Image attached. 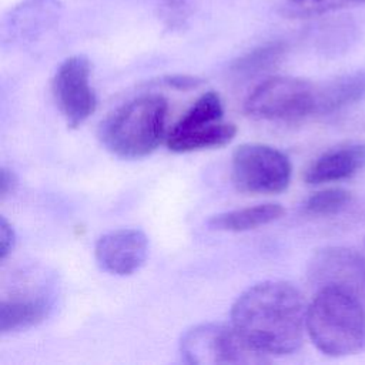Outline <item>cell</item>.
Wrapping results in <instances>:
<instances>
[{"label": "cell", "mask_w": 365, "mask_h": 365, "mask_svg": "<svg viewBox=\"0 0 365 365\" xmlns=\"http://www.w3.org/2000/svg\"><path fill=\"white\" fill-rule=\"evenodd\" d=\"M91 66L84 56H71L57 68L51 90L54 101L68 127L81 125L97 107L94 90L90 84Z\"/></svg>", "instance_id": "8"}, {"label": "cell", "mask_w": 365, "mask_h": 365, "mask_svg": "<svg viewBox=\"0 0 365 365\" xmlns=\"http://www.w3.org/2000/svg\"><path fill=\"white\" fill-rule=\"evenodd\" d=\"M48 312V304L43 298H10L0 304V331L11 334L29 329L40 324Z\"/></svg>", "instance_id": "14"}, {"label": "cell", "mask_w": 365, "mask_h": 365, "mask_svg": "<svg viewBox=\"0 0 365 365\" xmlns=\"http://www.w3.org/2000/svg\"><path fill=\"white\" fill-rule=\"evenodd\" d=\"M365 100V70L338 76L319 84V115H328Z\"/></svg>", "instance_id": "12"}, {"label": "cell", "mask_w": 365, "mask_h": 365, "mask_svg": "<svg viewBox=\"0 0 365 365\" xmlns=\"http://www.w3.org/2000/svg\"><path fill=\"white\" fill-rule=\"evenodd\" d=\"M17 185V178L14 173L6 167H1L0 173V197L4 200L7 195H10Z\"/></svg>", "instance_id": "21"}, {"label": "cell", "mask_w": 365, "mask_h": 365, "mask_svg": "<svg viewBox=\"0 0 365 365\" xmlns=\"http://www.w3.org/2000/svg\"><path fill=\"white\" fill-rule=\"evenodd\" d=\"M284 214V208L275 202L258 204L240 210L217 214L208 220V225L217 231L241 232L267 225Z\"/></svg>", "instance_id": "13"}, {"label": "cell", "mask_w": 365, "mask_h": 365, "mask_svg": "<svg viewBox=\"0 0 365 365\" xmlns=\"http://www.w3.org/2000/svg\"><path fill=\"white\" fill-rule=\"evenodd\" d=\"M222 103L217 93H204L174 124L167 137V147L174 153H191L228 144L237 128L222 121Z\"/></svg>", "instance_id": "5"}, {"label": "cell", "mask_w": 365, "mask_h": 365, "mask_svg": "<svg viewBox=\"0 0 365 365\" xmlns=\"http://www.w3.org/2000/svg\"><path fill=\"white\" fill-rule=\"evenodd\" d=\"M292 167L279 150L247 143L238 145L231 158V180L235 188L248 194H277L291 181Z\"/></svg>", "instance_id": "6"}, {"label": "cell", "mask_w": 365, "mask_h": 365, "mask_svg": "<svg viewBox=\"0 0 365 365\" xmlns=\"http://www.w3.org/2000/svg\"><path fill=\"white\" fill-rule=\"evenodd\" d=\"M364 255H365V238H364Z\"/></svg>", "instance_id": "22"}, {"label": "cell", "mask_w": 365, "mask_h": 365, "mask_svg": "<svg viewBox=\"0 0 365 365\" xmlns=\"http://www.w3.org/2000/svg\"><path fill=\"white\" fill-rule=\"evenodd\" d=\"M168 104L160 94H144L110 114L100 128V140L114 155L137 160L150 155L165 135Z\"/></svg>", "instance_id": "3"}, {"label": "cell", "mask_w": 365, "mask_h": 365, "mask_svg": "<svg viewBox=\"0 0 365 365\" xmlns=\"http://www.w3.org/2000/svg\"><path fill=\"white\" fill-rule=\"evenodd\" d=\"M100 268L113 275H131L148 255V238L137 228H120L101 235L94 248Z\"/></svg>", "instance_id": "10"}, {"label": "cell", "mask_w": 365, "mask_h": 365, "mask_svg": "<svg viewBox=\"0 0 365 365\" xmlns=\"http://www.w3.org/2000/svg\"><path fill=\"white\" fill-rule=\"evenodd\" d=\"M245 111L268 121H299L319 115V84L288 76L269 77L248 96Z\"/></svg>", "instance_id": "4"}, {"label": "cell", "mask_w": 365, "mask_h": 365, "mask_svg": "<svg viewBox=\"0 0 365 365\" xmlns=\"http://www.w3.org/2000/svg\"><path fill=\"white\" fill-rule=\"evenodd\" d=\"M365 168V144L355 143L321 154L305 171V181L312 185L341 181Z\"/></svg>", "instance_id": "11"}, {"label": "cell", "mask_w": 365, "mask_h": 365, "mask_svg": "<svg viewBox=\"0 0 365 365\" xmlns=\"http://www.w3.org/2000/svg\"><path fill=\"white\" fill-rule=\"evenodd\" d=\"M302 294L285 281H264L244 291L232 305L231 325L257 352H295L307 329Z\"/></svg>", "instance_id": "1"}, {"label": "cell", "mask_w": 365, "mask_h": 365, "mask_svg": "<svg viewBox=\"0 0 365 365\" xmlns=\"http://www.w3.org/2000/svg\"><path fill=\"white\" fill-rule=\"evenodd\" d=\"M16 244V232L11 227V224L1 217L0 222V258L1 261L6 259V257L11 252Z\"/></svg>", "instance_id": "19"}, {"label": "cell", "mask_w": 365, "mask_h": 365, "mask_svg": "<svg viewBox=\"0 0 365 365\" xmlns=\"http://www.w3.org/2000/svg\"><path fill=\"white\" fill-rule=\"evenodd\" d=\"M284 43H268L241 56L231 67L240 77H252L275 67L285 54Z\"/></svg>", "instance_id": "15"}, {"label": "cell", "mask_w": 365, "mask_h": 365, "mask_svg": "<svg viewBox=\"0 0 365 365\" xmlns=\"http://www.w3.org/2000/svg\"><path fill=\"white\" fill-rule=\"evenodd\" d=\"M351 202V192L344 188H325L309 195L302 210L308 215L314 217H329L341 212Z\"/></svg>", "instance_id": "17"}, {"label": "cell", "mask_w": 365, "mask_h": 365, "mask_svg": "<svg viewBox=\"0 0 365 365\" xmlns=\"http://www.w3.org/2000/svg\"><path fill=\"white\" fill-rule=\"evenodd\" d=\"M364 3L365 0H285L281 14L287 19H311Z\"/></svg>", "instance_id": "16"}, {"label": "cell", "mask_w": 365, "mask_h": 365, "mask_svg": "<svg viewBox=\"0 0 365 365\" xmlns=\"http://www.w3.org/2000/svg\"><path fill=\"white\" fill-rule=\"evenodd\" d=\"M187 364H261L268 358L251 348L237 329L222 324H200L187 329L180 341Z\"/></svg>", "instance_id": "7"}, {"label": "cell", "mask_w": 365, "mask_h": 365, "mask_svg": "<svg viewBox=\"0 0 365 365\" xmlns=\"http://www.w3.org/2000/svg\"><path fill=\"white\" fill-rule=\"evenodd\" d=\"M163 83H165L167 86L177 88V90H191L195 88L201 84V80L192 76H187V74H173V76H167L163 78Z\"/></svg>", "instance_id": "20"}, {"label": "cell", "mask_w": 365, "mask_h": 365, "mask_svg": "<svg viewBox=\"0 0 365 365\" xmlns=\"http://www.w3.org/2000/svg\"><path fill=\"white\" fill-rule=\"evenodd\" d=\"M307 332L328 356L365 351V304L349 292L321 288L307 308Z\"/></svg>", "instance_id": "2"}, {"label": "cell", "mask_w": 365, "mask_h": 365, "mask_svg": "<svg viewBox=\"0 0 365 365\" xmlns=\"http://www.w3.org/2000/svg\"><path fill=\"white\" fill-rule=\"evenodd\" d=\"M187 16V7L182 1L170 0L163 6V19L171 27L182 24Z\"/></svg>", "instance_id": "18"}, {"label": "cell", "mask_w": 365, "mask_h": 365, "mask_svg": "<svg viewBox=\"0 0 365 365\" xmlns=\"http://www.w3.org/2000/svg\"><path fill=\"white\" fill-rule=\"evenodd\" d=\"M308 279L317 288H336L365 304V255L346 247H324L308 262Z\"/></svg>", "instance_id": "9"}]
</instances>
